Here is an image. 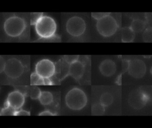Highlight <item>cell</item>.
<instances>
[{
	"instance_id": "obj_1",
	"label": "cell",
	"mask_w": 152,
	"mask_h": 128,
	"mask_svg": "<svg viewBox=\"0 0 152 128\" xmlns=\"http://www.w3.org/2000/svg\"><path fill=\"white\" fill-rule=\"evenodd\" d=\"M65 101L69 108L72 110H80L86 107L87 103V97L83 90L74 88L67 92Z\"/></svg>"
},
{
	"instance_id": "obj_2",
	"label": "cell",
	"mask_w": 152,
	"mask_h": 128,
	"mask_svg": "<svg viewBox=\"0 0 152 128\" xmlns=\"http://www.w3.org/2000/svg\"><path fill=\"white\" fill-rule=\"evenodd\" d=\"M34 26L37 35L43 39L52 38L56 30L55 21L48 15H43Z\"/></svg>"
},
{
	"instance_id": "obj_3",
	"label": "cell",
	"mask_w": 152,
	"mask_h": 128,
	"mask_svg": "<svg viewBox=\"0 0 152 128\" xmlns=\"http://www.w3.org/2000/svg\"><path fill=\"white\" fill-rule=\"evenodd\" d=\"M4 30L10 37L15 38L20 36L26 28L24 20L18 16H11L4 23Z\"/></svg>"
},
{
	"instance_id": "obj_4",
	"label": "cell",
	"mask_w": 152,
	"mask_h": 128,
	"mask_svg": "<svg viewBox=\"0 0 152 128\" xmlns=\"http://www.w3.org/2000/svg\"><path fill=\"white\" fill-rule=\"evenodd\" d=\"M118 27L116 20L110 15L98 20L96 23V28L99 33L103 37L113 36L116 33Z\"/></svg>"
},
{
	"instance_id": "obj_5",
	"label": "cell",
	"mask_w": 152,
	"mask_h": 128,
	"mask_svg": "<svg viewBox=\"0 0 152 128\" xmlns=\"http://www.w3.org/2000/svg\"><path fill=\"white\" fill-rule=\"evenodd\" d=\"M149 95L142 89L138 88L132 90L128 98V104L135 110L143 108L150 101Z\"/></svg>"
},
{
	"instance_id": "obj_6",
	"label": "cell",
	"mask_w": 152,
	"mask_h": 128,
	"mask_svg": "<svg viewBox=\"0 0 152 128\" xmlns=\"http://www.w3.org/2000/svg\"><path fill=\"white\" fill-rule=\"evenodd\" d=\"M65 27L69 35L74 37H79L85 32L86 24L81 17L73 16L67 20Z\"/></svg>"
},
{
	"instance_id": "obj_7",
	"label": "cell",
	"mask_w": 152,
	"mask_h": 128,
	"mask_svg": "<svg viewBox=\"0 0 152 128\" xmlns=\"http://www.w3.org/2000/svg\"><path fill=\"white\" fill-rule=\"evenodd\" d=\"M24 69V66L19 60L11 58L6 61L4 71L9 78L17 79L21 76Z\"/></svg>"
},
{
	"instance_id": "obj_8",
	"label": "cell",
	"mask_w": 152,
	"mask_h": 128,
	"mask_svg": "<svg viewBox=\"0 0 152 128\" xmlns=\"http://www.w3.org/2000/svg\"><path fill=\"white\" fill-rule=\"evenodd\" d=\"M35 72L45 79H50L55 72L54 63L49 59H42L35 66Z\"/></svg>"
},
{
	"instance_id": "obj_9",
	"label": "cell",
	"mask_w": 152,
	"mask_h": 128,
	"mask_svg": "<svg viewBox=\"0 0 152 128\" xmlns=\"http://www.w3.org/2000/svg\"><path fill=\"white\" fill-rule=\"evenodd\" d=\"M128 72L133 78L141 79L146 74V64L142 60L138 58L131 60L129 61Z\"/></svg>"
},
{
	"instance_id": "obj_10",
	"label": "cell",
	"mask_w": 152,
	"mask_h": 128,
	"mask_svg": "<svg viewBox=\"0 0 152 128\" xmlns=\"http://www.w3.org/2000/svg\"><path fill=\"white\" fill-rule=\"evenodd\" d=\"M24 102V95L19 90H14L8 94L5 107L8 106L15 110H18L23 107Z\"/></svg>"
},
{
	"instance_id": "obj_11",
	"label": "cell",
	"mask_w": 152,
	"mask_h": 128,
	"mask_svg": "<svg viewBox=\"0 0 152 128\" xmlns=\"http://www.w3.org/2000/svg\"><path fill=\"white\" fill-rule=\"evenodd\" d=\"M99 70L103 76L110 77L115 73L116 71V65L113 60L106 59L102 61L100 64Z\"/></svg>"
},
{
	"instance_id": "obj_12",
	"label": "cell",
	"mask_w": 152,
	"mask_h": 128,
	"mask_svg": "<svg viewBox=\"0 0 152 128\" xmlns=\"http://www.w3.org/2000/svg\"><path fill=\"white\" fill-rule=\"evenodd\" d=\"M84 65L80 61H76L69 65L68 73L75 79H80L84 72Z\"/></svg>"
},
{
	"instance_id": "obj_13",
	"label": "cell",
	"mask_w": 152,
	"mask_h": 128,
	"mask_svg": "<svg viewBox=\"0 0 152 128\" xmlns=\"http://www.w3.org/2000/svg\"><path fill=\"white\" fill-rule=\"evenodd\" d=\"M135 33L130 27H124L121 31V40L122 42L129 43L134 40Z\"/></svg>"
},
{
	"instance_id": "obj_14",
	"label": "cell",
	"mask_w": 152,
	"mask_h": 128,
	"mask_svg": "<svg viewBox=\"0 0 152 128\" xmlns=\"http://www.w3.org/2000/svg\"><path fill=\"white\" fill-rule=\"evenodd\" d=\"M145 23L144 20L139 18L134 19L130 25V27L135 33H140L142 32L145 27Z\"/></svg>"
},
{
	"instance_id": "obj_15",
	"label": "cell",
	"mask_w": 152,
	"mask_h": 128,
	"mask_svg": "<svg viewBox=\"0 0 152 128\" xmlns=\"http://www.w3.org/2000/svg\"><path fill=\"white\" fill-rule=\"evenodd\" d=\"M39 100L42 105H48L53 102V95L49 91H42Z\"/></svg>"
},
{
	"instance_id": "obj_16",
	"label": "cell",
	"mask_w": 152,
	"mask_h": 128,
	"mask_svg": "<svg viewBox=\"0 0 152 128\" xmlns=\"http://www.w3.org/2000/svg\"><path fill=\"white\" fill-rule=\"evenodd\" d=\"M113 101V96L109 92H104L100 97V103L104 107L110 105Z\"/></svg>"
},
{
	"instance_id": "obj_17",
	"label": "cell",
	"mask_w": 152,
	"mask_h": 128,
	"mask_svg": "<svg viewBox=\"0 0 152 128\" xmlns=\"http://www.w3.org/2000/svg\"><path fill=\"white\" fill-rule=\"evenodd\" d=\"M30 84L33 86L45 85V78H43L36 72H33L30 76Z\"/></svg>"
},
{
	"instance_id": "obj_18",
	"label": "cell",
	"mask_w": 152,
	"mask_h": 128,
	"mask_svg": "<svg viewBox=\"0 0 152 128\" xmlns=\"http://www.w3.org/2000/svg\"><path fill=\"white\" fill-rule=\"evenodd\" d=\"M105 107L100 103L94 104L91 108V114L93 115H102L104 114Z\"/></svg>"
},
{
	"instance_id": "obj_19",
	"label": "cell",
	"mask_w": 152,
	"mask_h": 128,
	"mask_svg": "<svg viewBox=\"0 0 152 128\" xmlns=\"http://www.w3.org/2000/svg\"><path fill=\"white\" fill-rule=\"evenodd\" d=\"M42 91L37 86H33L31 88L30 91V96L32 99H39Z\"/></svg>"
},
{
	"instance_id": "obj_20",
	"label": "cell",
	"mask_w": 152,
	"mask_h": 128,
	"mask_svg": "<svg viewBox=\"0 0 152 128\" xmlns=\"http://www.w3.org/2000/svg\"><path fill=\"white\" fill-rule=\"evenodd\" d=\"M142 39L145 42H152V27L146 29L142 35Z\"/></svg>"
},
{
	"instance_id": "obj_21",
	"label": "cell",
	"mask_w": 152,
	"mask_h": 128,
	"mask_svg": "<svg viewBox=\"0 0 152 128\" xmlns=\"http://www.w3.org/2000/svg\"><path fill=\"white\" fill-rule=\"evenodd\" d=\"M42 16L43 13H31L30 14V24L35 26Z\"/></svg>"
},
{
	"instance_id": "obj_22",
	"label": "cell",
	"mask_w": 152,
	"mask_h": 128,
	"mask_svg": "<svg viewBox=\"0 0 152 128\" xmlns=\"http://www.w3.org/2000/svg\"><path fill=\"white\" fill-rule=\"evenodd\" d=\"M79 57L80 56L78 55H66L64 56L65 61L69 65L78 61Z\"/></svg>"
},
{
	"instance_id": "obj_23",
	"label": "cell",
	"mask_w": 152,
	"mask_h": 128,
	"mask_svg": "<svg viewBox=\"0 0 152 128\" xmlns=\"http://www.w3.org/2000/svg\"><path fill=\"white\" fill-rule=\"evenodd\" d=\"M16 110L10 107H4L1 112V115H15Z\"/></svg>"
},
{
	"instance_id": "obj_24",
	"label": "cell",
	"mask_w": 152,
	"mask_h": 128,
	"mask_svg": "<svg viewBox=\"0 0 152 128\" xmlns=\"http://www.w3.org/2000/svg\"><path fill=\"white\" fill-rule=\"evenodd\" d=\"M109 15H110L109 13H91V16L97 21Z\"/></svg>"
},
{
	"instance_id": "obj_25",
	"label": "cell",
	"mask_w": 152,
	"mask_h": 128,
	"mask_svg": "<svg viewBox=\"0 0 152 128\" xmlns=\"http://www.w3.org/2000/svg\"><path fill=\"white\" fill-rule=\"evenodd\" d=\"M30 113L29 111L24 110H16L15 115H30Z\"/></svg>"
},
{
	"instance_id": "obj_26",
	"label": "cell",
	"mask_w": 152,
	"mask_h": 128,
	"mask_svg": "<svg viewBox=\"0 0 152 128\" xmlns=\"http://www.w3.org/2000/svg\"><path fill=\"white\" fill-rule=\"evenodd\" d=\"M129 60H123L122 61V72L124 73L126 71H128V66H129Z\"/></svg>"
},
{
	"instance_id": "obj_27",
	"label": "cell",
	"mask_w": 152,
	"mask_h": 128,
	"mask_svg": "<svg viewBox=\"0 0 152 128\" xmlns=\"http://www.w3.org/2000/svg\"><path fill=\"white\" fill-rule=\"evenodd\" d=\"M5 63H6V62L4 61V60L1 56L0 57V73H2V71H4Z\"/></svg>"
},
{
	"instance_id": "obj_28",
	"label": "cell",
	"mask_w": 152,
	"mask_h": 128,
	"mask_svg": "<svg viewBox=\"0 0 152 128\" xmlns=\"http://www.w3.org/2000/svg\"><path fill=\"white\" fill-rule=\"evenodd\" d=\"M56 114L53 113L49 110H45L39 114V115H55Z\"/></svg>"
}]
</instances>
